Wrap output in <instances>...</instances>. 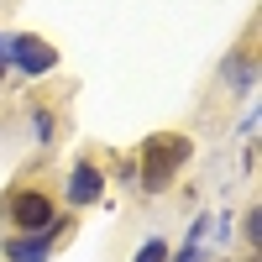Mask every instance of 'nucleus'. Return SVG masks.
Instances as JSON below:
<instances>
[{"instance_id": "nucleus-1", "label": "nucleus", "mask_w": 262, "mask_h": 262, "mask_svg": "<svg viewBox=\"0 0 262 262\" xmlns=\"http://www.w3.org/2000/svg\"><path fill=\"white\" fill-rule=\"evenodd\" d=\"M189 152H194V142L179 137V131H158V137H147L142 142V189H163L173 173L189 163Z\"/></svg>"}, {"instance_id": "nucleus-2", "label": "nucleus", "mask_w": 262, "mask_h": 262, "mask_svg": "<svg viewBox=\"0 0 262 262\" xmlns=\"http://www.w3.org/2000/svg\"><path fill=\"white\" fill-rule=\"evenodd\" d=\"M6 221L21 231V236H37V231H53L58 226V200L42 184H16L6 194Z\"/></svg>"}, {"instance_id": "nucleus-3", "label": "nucleus", "mask_w": 262, "mask_h": 262, "mask_svg": "<svg viewBox=\"0 0 262 262\" xmlns=\"http://www.w3.org/2000/svg\"><path fill=\"white\" fill-rule=\"evenodd\" d=\"M11 58H16V69L27 74V79H42V74H53V69H58V48H48V42L32 37V32H16Z\"/></svg>"}, {"instance_id": "nucleus-4", "label": "nucleus", "mask_w": 262, "mask_h": 262, "mask_svg": "<svg viewBox=\"0 0 262 262\" xmlns=\"http://www.w3.org/2000/svg\"><path fill=\"white\" fill-rule=\"evenodd\" d=\"M100 194H105V173H100V163H95V158H79L74 173H69V205L84 210V205H95Z\"/></svg>"}, {"instance_id": "nucleus-5", "label": "nucleus", "mask_w": 262, "mask_h": 262, "mask_svg": "<svg viewBox=\"0 0 262 262\" xmlns=\"http://www.w3.org/2000/svg\"><path fill=\"white\" fill-rule=\"evenodd\" d=\"M63 231H69V221L53 231H37V236H16V242H6V262H48V252L63 242Z\"/></svg>"}, {"instance_id": "nucleus-6", "label": "nucleus", "mask_w": 262, "mask_h": 262, "mask_svg": "<svg viewBox=\"0 0 262 262\" xmlns=\"http://www.w3.org/2000/svg\"><path fill=\"white\" fill-rule=\"evenodd\" d=\"M131 262H168V242H147V247L131 257Z\"/></svg>"}, {"instance_id": "nucleus-7", "label": "nucleus", "mask_w": 262, "mask_h": 262, "mask_svg": "<svg viewBox=\"0 0 262 262\" xmlns=\"http://www.w3.org/2000/svg\"><path fill=\"white\" fill-rule=\"evenodd\" d=\"M242 231H247V242L257 247V231H262V215H257V210H247V221H242Z\"/></svg>"}]
</instances>
